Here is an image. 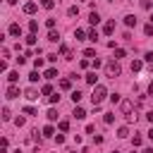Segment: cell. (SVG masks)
<instances>
[{"instance_id": "46", "label": "cell", "mask_w": 153, "mask_h": 153, "mask_svg": "<svg viewBox=\"0 0 153 153\" xmlns=\"http://www.w3.org/2000/svg\"><path fill=\"white\" fill-rule=\"evenodd\" d=\"M7 2H10V5H17V0H7Z\"/></svg>"}, {"instance_id": "27", "label": "cell", "mask_w": 153, "mask_h": 153, "mask_svg": "<svg viewBox=\"0 0 153 153\" xmlns=\"http://www.w3.org/2000/svg\"><path fill=\"white\" fill-rule=\"evenodd\" d=\"M84 57H96V50H93V48H86V50H84Z\"/></svg>"}, {"instance_id": "22", "label": "cell", "mask_w": 153, "mask_h": 153, "mask_svg": "<svg viewBox=\"0 0 153 153\" xmlns=\"http://www.w3.org/2000/svg\"><path fill=\"white\" fill-rule=\"evenodd\" d=\"M86 36H88V41H93V43L98 41V31H96V29H91V31H88Z\"/></svg>"}, {"instance_id": "17", "label": "cell", "mask_w": 153, "mask_h": 153, "mask_svg": "<svg viewBox=\"0 0 153 153\" xmlns=\"http://www.w3.org/2000/svg\"><path fill=\"white\" fill-rule=\"evenodd\" d=\"M45 115H48V120H50V122H55V120H57V110H55V108H50Z\"/></svg>"}, {"instance_id": "39", "label": "cell", "mask_w": 153, "mask_h": 153, "mask_svg": "<svg viewBox=\"0 0 153 153\" xmlns=\"http://www.w3.org/2000/svg\"><path fill=\"white\" fill-rule=\"evenodd\" d=\"M45 26H48V29L53 31V26H55V19H45Z\"/></svg>"}, {"instance_id": "5", "label": "cell", "mask_w": 153, "mask_h": 153, "mask_svg": "<svg viewBox=\"0 0 153 153\" xmlns=\"http://www.w3.org/2000/svg\"><path fill=\"white\" fill-rule=\"evenodd\" d=\"M36 10H38V5H36V2H26V5H24V12H26V14H33Z\"/></svg>"}, {"instance_id": "37", "label": "cell", "mask_w": 153, "mask_h": 153, "mask_svg": "<svg viewBox=\"0 0 153 153\" xmlns=\"http://www.w3.org/2000/svg\"><path fill=\"white\" fill-rule=\"evenodd\" d=\"M55 143H57V146L65 143V136H62V134H55Z\"/></svg>"}, {"instance_id": "45", "label": "cell", "mask_w": 153, "mask_h": 153, "mask_svg": "<svg viewBox=\"0 0 153 153\" xmlns=\"http://www.w3.org/2000/svg\"><path fill=\"white\" fill-rule=\"evenodd\" d=\"M143 153H153V148H143Z\"/></svg>"}, {"instance_id": "47", "label": "cell", "mask_w": 153, "mask_h": 153, "mask_svg": "<svg viewBox=\"0 0 153 153\" xmlns=\"http://www.w3.org/2000/svg\"><path fill=\"white\" fill-rule=\"evenodd\" d=\"M112 153H120V151H112Z\"/></svg>"}, {"instance_id": "24", "label": "cell", "mask_w": 153, "mask_h": 153, "mask_svg": "<svg viewBox=\"0 0 153 153\" xmlns=\"http://www.w3.org/2000/svg\"><path fill=\"white\" fill-rule=\"evenodd\" d=\"M57 127H60V131H67V129H69V122H67V120H60Z\"/></svg>"}, {"instance_id": "26", "label": "cell", "mask_w": 153, "mask_h": 153, "mask_svg": "<svg viewBox=\"0 0 153 153\" xmlns=\"http://www.w3.org/2000/svg\"><path fill=\"white\" fill-rule=\"evenodd\" d=\"M141 67H143V65H141V60H134V62H131V72H139Z\"/></svg>"}, {"instance_id": "10", "label": "cell", "mask_w": 153, "mask_h": 153, "mask_svg": "<svg viewBox=\"0 0 153 153\" xmlns=\"http://www.w3.org/2000/svg\"><path fill=\"white\" fill-rule=\"evenodd\" d=\"M88 22H91V24H98V22H100V14H98V12L93 10V12L88 14Z\"/></svg>"}, {"instance_id": "20", "label": "cell", "mask_w": 153, "mask_h": 153, "mask_svg": "<svg viewBox=\"0 0 153 153\" xmlns=\"http://www.w3.org/2000/svg\"><path fill=\"white\" fill-rule=\"evenodd\" d=\"M29 31H31V33H36V31H38V22H36V19H31V22H29Z\"/></svg>"}, {"instance_id": "3", "label": "cell", "mask_w": 153, "mask_h": 153, "mask_svg": "<svg viewBox=\"0 0 153 153\" xmlns=\"http://www.w3.org/2000/svg\"><path fill=\"white\" fill-rule=\"evenodd\" d=\"M120 110H122V115H124V117H129V115H131V110H134L131 100H122V103H120Z\"/></svg>"}, {"instance_id": "11", "label": "cell", "mask_w": 153, "mask_h": 153, "mask_svg": "<svg viewBox=\"0 0 153 153\" xmlns=\"http://www.w3.org/2000/svg\"><path fill=\"white\" fill-rule=\"evenodd\" d=\"M124 24H127V26H136V17H134V14H127V17H124Z\"/></svg>"}, {"instance_id": "6", "label": "cell", "mask_w": 153, "mask_h": 153, "mask_svg": "<svg viewBox=\"0 0 153 153\" xmlns=\"http://www.w3.org/2000/svg\"><path fill=\"white\" fill-rule=\"evenodd\" d=\"M84 79H86V84H91V86H96V81H98V76H96V72H88V74H86Z\"/></svg>"}, {"instance_id": "21", "label": "cell", "mask_w": 153, "mask_h": 153, "mask_svg": "<svg viewBox=\"0 0 153 153\" xmlns=\"http://www.w3.org/2000/svg\"><path fill=\"white\" fill-rule=\"evenodd\" d=\"M10 33H12V36H19V33H22L19 24H12V26H10Z\"/></svg>"}, {"instance_id": "32", "label": "cell", "mask_w": 153, "mask_h": 153, "mask_svg": "<svg viewBox=\"0 0 153 153\" xmlns=\"http://www.w3.org/2000/svg\"><path fill=\"white\" fill-rule=\"evenodd\" d=\"M67 14H69V17H74V14H79V7H76V5H74V7H69V10H67Z\"/></svg>"}, {"instance_id": "29", "label": "cell", "mask_w": 153, "mask_h": 153, "mask_svg": "<svg viewBox=\"0 0 153 153\" xmlns=\"http://www.w3.org/2000/svg\"><path fill=\"white\" fill-rule=\"evenodd\" d=\"M72 100L79 103V100H81V91H72Z\"/></svg>"}, {"instance_id": "1", "label": "cell", "mask_w": 153, "mask_h": 153, "mask_svg": "<svg viewBox=\"0 0 153 153\" xmlns=\"http://www.w3.org/2000/svg\"><path fill=\"white\" fill-rule=\"evenodd\" d=\"M105 96H108L105 86H93V93H91V103H93V108H98V105L105 100Z\"/></svg>"}, {"instance_id": "38", "label": "cell", "mask_w": 153, "mask_h": 153, "mask_svg": "<svg viewBox=\"0 0 153 153\" xmlns=\"http://www.w3.org/2000/svg\"><path fill=\"white\" fill-rule=\"evenodd\" d=\"M141 141H143V139H141V136H139V134H136V136H134V139H131V143H134V146H141Z\"/></svg>"}, {"instance_id": "25", "label": "cell", "mask_w": 153, "mask_h": 153, "mask_svg": "<svg viewBox=\"0 0 153 153\" xmlns=\"http://www.w3.org/2000/svg\"><path fill=\"white\" fill-rule=\"evenodd\" d=\"M84 36H86V33H84L81 29H74V38H76V41H84Z\"/></svg>"}, {"instance_id": "9", "label": "cell", "mask_w": 153, "mask_h": 153, "mask_svg": "<svg viewBox=\"0 0 153 153\" xmlns=\"http://www.w3.org/2000/svg\"><path fill=\"white\" fill-rule=\"evenodd\" d=\"M43 76H45V79H55V76H57V69H55V67H48Z\"/></svg>"}, {"instance_id": "16", "label": "cell", "mask_w": 153, "mask_h": 153, "mask_svg": "<svg viewBox=\"0 0 153 153\" xmlns=\"http://www.w3.org/2000/svg\"><path fill=\"white\" fill-rule=\"evenodd\" d=\"M60 88H62V91H69V88H72V81H69V79H62V81H60Z\"/></svg>"}, {"instance_id": "14", "label": "cell", "mask_w": 153, "mask_h": 153, "mask_svg": "<svg viewBox=\"0 0 153 153\" xmlns=\"http://www.w3.org/2000/svg\"><path fill=\"white\" fill-rule=\"evenodd\" d=\"M103 31H105V33H108V36H110V33H112V31H115V22H108V24H105V26H103Z\"/></svg>"}, {"instance_id": "40", "label": "cell", "mask_w": 153, "mask_h": 153, "mask_svg": "<svg viewBox=\"0 0 153 153\" xmlns=\"http://www.w3.org/2000/svg\"><path fill=\"white\" fill-rule=\"evenodd\" d=\"M24 112H26V115H36V110H33L31 105H26V108H24Z\"/></svg>"}, {"instance_id": "30", "label": "cell", "mask_w": 153, "mask_h": 153, "mask_svg": "<svg viewBox=\"0 0 153 153\" xmlns=\"http://www.w3.org/2000/svg\"><path fill=\"white\" fill-rule=\"evenodd\" d=\"M48 100H50V105H55V103H60V96L53 93V96H48Z\"/></svg>"}, {"instance_id": "28", "label": "cell", "mask_w": 153, "mask_h": 153, "mask_svg": "<svg viewBox=\"0 0 153 153\" xmlns=\"http://www.w3.org/2000/svg\"><path fill=\"white\" fill-rule=\"evenodd\" d=\"M41 93H43V96H53V88H50V86H48V84H45V86H43V88H41Z\"/></svg>"}, {"instance_id": "23", "label": "cell", "mask_w": 153, "mask_h": 153, "mask_svg": "<svg viewBox=\"0 0 153 153\" xmlns=\"http://www.w3.org/2000/svg\"><path fill=\"white\" fill-rule=\"evenodd\" d=\"M17 79H19V72H10V74H7V81H10V84H14Z\"/></svg>"}, {"instance_id": "44", "label": "cell", "mask_w": 153, "mask_h": 153, "mask_svg": "<svg viewBox=\"0 0 153 153\" xmlns=\"http://www.w3.org/2000/svg\"><path fill=\"white\" fill-rule=\"evenodd\" d=\"M148 139H151V141H153V129H148Z\"/></svg>"}, {"instance_id": "36", "label": "cell", "mask_w": 153, "mask_h": 153, "mask_svg": "<svg viewBox=\"0 0 153 153\" xmlns=\"http://www.w3.org/2000/svg\"><path fill=\"white\" fill-rule=\"evenodd\" d=\"M110 100H112V103H122V98H120V93H112V96H110Z\"/></svg>"}, {"instance_id": "13", "label": "cell", "mask_w": 153, "mask_h": 153, "mask_svg": "<svg viewBox=\"0 0 153 153\" xmlns=\"http://www.w3.org/2000/svg\"><path fill=\"white\" fill-rule=\"evenodd\" d=\"M43 136H55V129H53V124H45V127H43Z\"/></svg>"}, {"instance_id": "2", "label": "cell", "mask_w": 153, "mask_h": 153, "mask_svg": "<svg viewBox=\"0 0 153 153\" xmlns=\"http://www.w3.org/2000/svg\"><path fill=\"white\" fill-rule=\"evenodd\" d=\"M120 74H122V67H120V62H115V60L105 62V76H110V79H117Z\"/></svg>"}, {"instance_id": "18", "label": "cell", "mask_w": 153, "mask_h": 153, "mask_svg": "<svg viewBox=\"0 0 153 153\" xmlns=\"http://www.w3.org/2000/svg\"><path fill=\"white\" fill-rule=\"evenodd\" d=\"M117 136H120V139H127V136H129V129H127V127H120V129H117Z\"/></svg>"}, {"instance_id": "43", "label": "cell", "mask_w": 153, "mask_h": 153, "mask_svg": "<svg viewBox=\"0 0 153 153\" xmlns=\"http://www.w3.org/2000/svg\"><path fill=\"white\" fill-rule=\"evenodd\" d=\"M148 93H151V96H153V81H151V84H148Z\"/></svg>"}, {"instance_id": "12", "label": "cell", "mask_w": 153, "mask_h": 153, "mask_svg": "<svg viewBox=\"0 0 153 153\" xmlns=\"http://www.w3.org/2000/svg\"><path fill=\"white\" fill-rule=\"evenodd\" d=\"M74 117H76V120H84V117H86V110H84V108H74Z\"/></svg>"}, {"instance_id": "19", "label": "cell", "mask_w": 153, "mask_h": 153, "mask_svg": "<svg viewBox=\"0 0 153 153\" xmlns=\"http://www.w3.org/2000/svg\"><path fill=\"white\" fill-rule=\"evenodd\" d=\"M41 7H45V10H53V7H55V0H41Z\"/></svg>"}, {"instance_id": "31", "label": "cell", "mask_w": 153, "mask_h": 153, "mask_svg": "<svg viewBox=\"0 0 153 153\" xmlns=\"http://www.w3.org/2000/svg\"><path fill=\"white\" fill-rule=\"evenodd\" d=\"M103 122H105V124H112V122H115V115H110V112H108V115L103 117Z\"/></svg>"}, {"instance_id": "8", "label": "cell", "mask_w": 153, "mask_h": 153, "mask_svg": "<svg viewBox=\"0 0 153 153\" xmlns=\"http://www.w3.org/2000/svg\"><path fill=\"white\" fill-rule=\"evenodd\" d=\"M60 53H62V57H65V60H72V50H69L67 45H60Z\"/></svg>"}, {"instance_id": "41", "label": "cell", "mask_w": 153, "mask_h": 153, "mask_svg": "<svg viewBox=\"0 0 153 153\" xmlns=\"http://www.w3.org/2000/svg\"><path fill=\"white\" fill-rule=\"evenodd\" d=\"M2 120H5V122L10 120V110H7V108H2Z\"/></svg>"}, {"instance_id": "33", "label": "cell", "mask_w": 153, "mask_h": 153, "mask_svg": "<svg viewBox=\"0 0 153 153\" xmlns=\"http://www.w3.org/2000/svg\"><path fill=\"white\" fill-rule=\"evenodd\" d=\"M143 33L151 36V33H153V24H146V26H143Z\"/></svg>"}, {"instance_id": "35", "label": "cell", "mask_w": 153, "mask_h": 153, "mask_svg": "<svg viewBox=\"0 0 153 153\" xmlns=\"http://www.w3.org/2000/svg\"><path fill=\"white\" fill-rule=\"evenodd\" d=\"M33 67L41 69V67H43V57H36V60H33Z\"/></svg>"}, {"instance_id": "34", "label": "cell", "mask_w": 153, "mask_h": 153, "mask_svg": "<svg viewBox=\"0 0 153 153\" xmlns=\"http://www.w3.org/2000/svg\"><path fill=\"white\" fill-rule=\"evenodd\" d=\"M26 43L33 45V43H36V33H29V36H26Z\"/></svg>"}, {"instance_id": "4", "label": "cell", "mask_w": 153, "mask_h": 153, "mask_svg": "<svg viewBox=\"0 0 153 153\" xmlns=\"http://www.w3.org/2000/svg\"><path fill=\"white\" fill-rule=\"evenodd\" d=\"M7 98H19V88H17L14 84L7 86Z\"/></svg>"}, {"instance_id": "7", "label": "cell", "mask_w": 153, "mask_h": 153, "mask_svg": "<svg viewBox=\"0 0 153 153\" xmlns=\"http://www.w3.org/2000/svg\"><path fill=\"white\" fill-rule=\"evenodd\" d=\"M24 96H26L29 100H36V98H38V91H36V88H26V91H24Z\"/></svg>"}, {"instance_id": "48", "label": "cell", "mask_w": 153, "mask_h": 153, "mask_svg": "<svg viewBox=\"0 0 153 153\" xmlns=\"http://www.w3.org/2000/svg\"><path fill=\"white\" fill-rule=\"evenodd\" d=\"M72 153H76V151H72Z\"/></svg>"}, {"instance_id": "42", "label": "cell", "mask_w": 153, "mask_h": 153, "mask_svg": "<svg viewBox=\"0 0 153 153\" xmlns=\"http://www.w3.org/2000/svg\"><path fill=\"white\" fill-rule=\"evenodd\" d=\"M146 120H148V122L153 124V110H151V112H146Z\"/></svg>"}, {"instance_id": "15", "label": "cell", "mask_w": 153, "mask_h": 153, "mask_svg": "<svg viewBox=\"0 0 153 153\" xmlns=\"http://www.w3.org/2000/svg\"><path fill=\"white\" fill-rule=\"evenodd\" d=\"M48 41H53V43H57V41H60V33H57V31L53 29V31L48 33Z\"/></svg>"}]
</instances>
